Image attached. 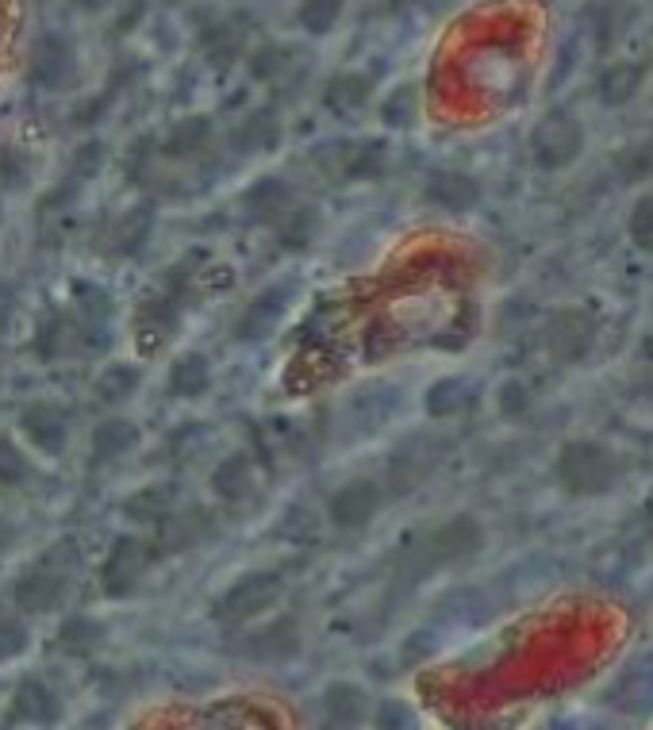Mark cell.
<instances>
[{"label": "cell", "mask_w": 653, "mask_h": 730, "mask_svg": "<svg viewBox=\"0 0 653 730\" xmlns=\"http://www.w3.org/2000/svg\"><path fill=\"white\" fill-rule=\"evenodd\" d=\"M593 634L577 627H557L527 642L500 650L496 662L469 665L434 681L431 708L457 730H508L527 708H534L542 688L569 677H585L593 657Z\"/></svg>", "instance_id": "1"}, {"label": "cell", "mask_w": 653, "mask_h": 730, "mask_svg": "<svg viewBox=\"0 0 653 730\" xmlns=\"http://www.w3.org/2000/svg\"><path fill=\"white\" fill-rule=\"evenodd\" d=\"M81 554H77L74 539H58L54 546H46L43 554H35L31 562L20 565V573L12 577V604L20 616H58L66 608L69 593H74V577Z\"/></svg>", "instance_id": "2"}, {"label": "cell", "mask_w": 653, "mask_h": 730, "mask_svg": "<svg viewBox=\"0 0 653 730\" xmlns=\"http://www.w3.org/2000/svg\"><path fill=\"white\" fill-rule=\"evenodd\" d=\"M554 477L577 500H596V496H608L611 488L623 477V465L611 454L604 442L596 439H573L557 450L554 457Z\"/></svg>", "instance_id": "3"}, {"label": "cell", "mask_w": 653, "mask_h": 730, "mask_svg": "<svg viewBox=\"0 0 653 730\" xmlns=\"http://www.w3.org/2000/svg\"><path fill=\"white\" fill-rule=\"evenodd\" d=\"M154 562H158L154 542L139 539V534H120L112 542V550H108L104 569H100V593L112 596V600H123V596H131L143 585Z\"/></svg>", "instance_id": "4"}, {"label": "cell", "mask_w": 653, "mask_h": 730, "mask_svg": "<svg viewBox=\"0 0 653 730\" xmlns=\"http://www.w3.org/2000/svg\"><path fill=\"white\" fill-rule=\"evenodd\" d=\"M8 719L27 730H51L66 719V696L58 693V685H54L51 677L27 673V677H20V685L12 688Z\"/></svg>", "instance_id": "5"}, {"label": "cell", "mask_w": 653, "mask_h": 730, "mask_svg": "<svg viewBox=\"0 0 653 730\" xmlns=\"http://www.w3.org/2000/svg\"><path fill=\"white\" fill-rule=\"evenodd\" d=\"M580 151H585V128L569 112H550L531 131V158L546 174L569 169L580 158Z\"/></svg>", "instance_id": "6"}, {"label": "cell", "mask_w": 653, "mask_h": 730, "mask_svg": "<svg viewBox=\"0 0 653 730\" xmlns=\"http://www.w3.org/2000/svg\"><path fill=\"white\" fill-rule=\"evenodd\" d=\"M596 346V320L588 308H562L546 323V351L557 365H580Z\"/></svg>", "instance_id": "7"}, {"label": "cell", "mask_w": 653, "mask_h": 730, "mask_svg": "<svg viewBox=\"0 0 653 730\" xmlns=\"http://www.w3.org/2000/svg\"><path fill=\"white\" fill-rule=\"evenodd\" d=\"M20 434L27 446H35L43 457H62L69 450V411L58 400H31L15 416Z\"/></svg>", "instance_id": "8"}, {"label": "cell", "mask_w": 653, "mask_h": 730, "mask_svg": "<svg viewBox=\"0 0 653 730\" xmlns=\"http://www.w3.org/2000/svg\"><path fill=\"white\" fill-rule=\"evenodd\" d=\"M292 292H297V289H292V281L262 289L258 297H254L251 305L243 308V316L235 320V339H239V343H262V339L274 335L277 323H281V316H285V308H289Z\"/></svg>", "instance_id": "9"}, {"label": "cell", "mask_w": 653, "mask_h": 730, "mask_svg": "<svg viewBox=\"0 0 653 730\" xmlns=\"http://www.w3.org/2000/svg\"><path fill=\"white\" fill-rule=\"evenodd\" d=\"M380 511V485L373 477H354L342 488H334L331 504H326V516L342 531H357Z\"/></svg>", "instance_id": "10"}, {"label": "cell", "mask_w": 653, "mask_h": 730, "mask_svg": "<svg viewBox=\"0 0 653 730\" xmlns=\"http://www.w3.org/2000/svg\"><path fill=\"white\" fill-rule=\"evenodd\" d=\"M485 542V531L473 516H454L439 527V531L427 534L423 554L431 565H446V562H462V557H473Z\"/></svg>", "instance_id": "11"}, {"label": "cell", "mask_w": 653, "mask_h": 730, "mask_svg": "<svg viewBox=\"0 0 653 730\" xmlns=\"http://www.w3.org/2000/svg\"><path fill=\"white\" fill-rule=\"evenodd\" d=\"M423 197L431 200L439 212L462 215L480 204V185L473 181L469 174H462V169H434V174L427 177Z\"/></svg>", "instance_id": "12"}, {"label": "cell", "mask_w": 653, "mask_h": 730, "mask_svg": "<svg viewBox=\"0 0 653 730\" xmlns=\"http://www.w3.org/2000/svg\"><path fill=\"white\" fill-rule=\"evenodd\" d=\"M139 442H143V431H139L131 419L108 416V419H100V423L92 427L89 457H92V465H112V462H120V457H128Z\"/></svg>", "instance_id": "13"}, {"label": "cell", "mask_w": 653, "mask_h": 730, "mask_svg": "<svg viewBox=\"0 0 653 730\" xmlns=\"http://www.w3.org/2000/svg\"><path fill=\"white\" fill-rule=\"evenodd\" d=\"M243 208L254 223H281L297 208V197H292L289 181H281V177H258L243 192Z\"/></svg>", "instance_id": "14"}, {"label": "cell", "mask_w": 653, "mask_h": 730, "mask_svg": "<svg viewBox=\"0 0 653 730\" xmlns=\"http://www.w3.org/2000/svg\"><path fill=\"white\" fill-rule=\"evenodd\" d=\"M177 511V485L174 480H151V485L135 488V493L123 500V516L131 523H151L162 527Z\"/></svg>", "instance_id": "15"}, {"label": "cell", "mask_w": 653, "mask_h": 730, "mask_svg": "<svg viewBox=\"0 0 653 730\" xmlns=\"http://www.w3.org/2000/svg\"><path fill=\"white\" fill-rule=\"evenodd\" d=\"M277 573H254V577H243L220 604H215V616L220 619H246L258 608H266L277 596Z\"/></svg>", "instance_id": "16"}, {"label": "cell", "mask_w": 653, "mask_h": 730, "mask_svg": "<svg viewBox=\"0 0 653 730\" xmlns=\"http://www.w3.org/2000/svg\"><path fill=\"white\" fill-rule=\"evenodd\" d=\"M69 354H81V331H77V316L51 312L35 331V358L38 362H62Z\"/></svg>", "instance_id": "17"}, {"label": "cell", "mask_w": 653, "mask_h": 730, "mask_svg": "<svg viewBox=\"0 0 653 730\" xmlns=\"http://www.w3.org/2000/svg\"><path fill=\"white\" fill-rule=\"evenodd\" d=\"M169 396L177 400H197L212 388V362L204 358L200 351H185L177 354L174 365H169V377H166Z\"/></svg>", "instance_id": "18"}, {"label": "cell", "mask_w": 653, "mask_h": 730, "mask_svg": "<svg viewBox=\"0 0 653 730\" xmlns=\"http://www.w3.org/2000/svg\"><path fill=\"white\" fill-rule=\"evenodd\" d=\"M212 493L220 496L223 504L251 500V493H254V462H251V454L235 450V454L223 457V462L212 469Z\"/></svg>", "instance_id": "19"}, {"label": "cell", "mask_w": 653, "mask_h": 730, "mask_svg": "<svg viewBox=\"0 0 653 730\" xmlns=\"http://www.w3.org/2000/svg\"><path fill=\"white\" fill-rule=\"evenodd\" d=\"M473 400H477V385L465 377H439L423 392V408H427V416H434V419L462 416V411L473 408Z\"/></svg>", "instance_id": "20"}, {"label": "cell", "mask_w": 653, "mask_h": 730, "mask_svg": "<svg viewBox=\"0 0 653 730\" xmlns=\"http://www.w3.org/2000/svg\"><path fill=\"white\" fill-rule=\"evenodd\" d=\"M139 385H143V369L131 362H112L100 369V377L92 380V396H97L100 403H108V408H115V403L131 400V396L139 392Z\"/></svg>", "instance_id": "21"}, {"label": "cell", "mask_w": 653, "mask_h": 730, "mask_svg": "<svg viewBox=\"0 0 653 730\" xmlns=\"http://www.w3.org/2000/svg\"><path fill=\"white\" fill-rule=\"evenodd\" d=\"M385 143H373V139H365V143H346L339 154V177H346V181H369V177H380L385 174Z\"/></svg>", "instance_id": "22"}, {"label": "cell", "mask_w": 653, "mask_h": 730, "mask_svg": "<svg viewBox=\"0 0 653 730\" xmlns=\"http://www.w3.org/2000/svg\"><path fill=\"white\" fill-rule=\"evenodd\" d=\"M277 143H281V123L274 120V112L246 115L235 128V135H231V146H235L239 154H266V151H274Z\"/></svg>", "instance_id": "23"}, {"label": "cell", "mask_w": 653, "mask_h": 730, "mask_svg": "<svg viewBox=\"0 0 653 730\" xmlns=\"http://www.w3.org/2000/svg\"><path fill=\"white\" fill-rule=\"evenodd\" d=\"M58 650L66 657H89L92 650L104 642V627L97 623L92 616H69L58 623V634H54Z\"/></svg>", "instance_id": "24"}, {"label": "cell", "mask_w": 653, "mask_h": 730, "mask_svg": "<svg viewBox=\"0 0 653 730\" xmlns=\"http://www.w3.org/2000/svg\"><path fill=\"white\" fill-rule=\"evenodd\" d=\"M212 139V120L208 115H189V120L174 123V131L166 135V158H192L204 151V143Z\"/></svg>", "instance_id": "25"}, {"label": "cell", "mask_w": 653, "mask_h": 730, "mask_svg": "<svg viewBox=\"0 0 653 730\" xmlns=\"http://www.w3.org/2000/svg\"><path fill=\"white\" fill-rule=\"evenodd\" d=\"M616 177L623 185H646L653 181V139H634L623 151H616Z\"/></svg>", "instance_id": "26"}, {"label": "cell", "mask_w": 653, "mask_h": 730, "mask_svg": "<svg viewBox=\"0 0 653 730\" xmlns=\"http://www.w3.org/2000/svg\"><path fill=\"white\" fill-rule=\"evenodd\" d=\"M316 231H320V212H316V208H292V212L277 223V243H281L285 251H305V246H312Z\"/></svg>", "instance_id": "27"}, {"label": "cell", "mask_w": 653, "mask_h": 730, "mask_svg": "<svg viewBox=\"0 0 653 730\" xmlns=\"http://www.w3.org/2000/svg\"><path fill=\"white\" fill-rule=\"evenodd\" d=\"M35 480V462L20 450V442L0 434V488H27Z\"/></svg>", "instance_id": "28"}, {"label": "cell", "mask_w": 653, "mask_h": 730, "mask_svg": "<svg viewBox=\"0 0 653 730\" xmlns=\"http://www.w3.org/2000/svg\"><path fill=\"white\" fill-rule=\"evenodd\" d=\"M69 74V51L62 38H51V43H43V51L35 54V62H31V77H35L38 85H46V89H58L62 81H66Z\"/></svg>", "instance_id": "29"}, {"label": "cell", "mask_w": 653, "mask_h": 730, "mask_svg": "<svg viewBox=\"0 0 653 730\" xmlns=\"http://www.w3.org/2000/svg\"><path fill=\"white\" fill-rule=\"evenodd\" d=\"M38 166L23 146H4L0 151V192H20L35 181Z\"/></svg>", "instance_id": "30"}, {"label": "cell", "mask_w": 653, "mask_h": 730, "mask_svg": "<svg viewBox=\"0 0 653 730\" xmlns=\"http://www.w3.org/2000/svg\"><path fill=\"white\" fill-rule=\"evenodd\" d=\"M642 85V69L639 66H611L608 74L600 77V100L604 104H627V100L639 92Z\"/></svg>", "instance_id": "31"}, {"label": "cell", "mask_w": 653, "mask_h": 730, "mask_svg": "<svg viewBox=\"0 0 653 730\" xmlns=\"http://www.w3.org/2000/svg\"><path fill=\"white\" fill-rule=\"evenodd\" d=\"M74 305H77V320L85 323H112L115 305L100 285H74Z\"/></svg>", "instance_id": "32"}, {"label": "cell", "mask_w": 653, "mask_h": 730, "mask_svg": "<svg viewBox=\"0 0 653 730\" xmlns=\"http://www.w3.org/2000/svg\"><path fill=\"white\" fill-rule=\"evenodd\" d=\"M151 228H154L151 208H135V212H128L120 223H115V251L120 254L143 251V243L151 239Z\"/></svg>", "instance_id": "33"}, {"label": "cell", "mask_w": 653, "mask_h": 730, "mask_svg": "<svg viewBox=\"0 0 653 730\" xmlns=\"http://www.w3.org/2000/svg\"><path fill=\"white\" fill-rule=\"evenodd\" d=\"M212 523L208 519V511L200 508H189L185 516H169L166 523H162V534H166V546H189V542H197L200 534H204V527Z\"/></svg>", "instance_id": "34"}, {"label": "cell", "mask_w": 653, "mask_h": 730, "mask_svg": "<svg viewBox=\"0 0 653 730\" xmlns=\"http://www.w3.org/2000/svg\"><path fill=\"white\" fill-rule=\"evenodd\" d=\"M27 646H31L27 623H23L20 616H12V611L0 608V665H8L20 654H27Z\"/></svg>", "instance_id": "35"}, {"label": "cell", "mask_w": 653, "mask_h": 730, "mask_svg": "<svg viewBox=\"0 0 653 730\" xmlns=\"http://www.w3.org/2000/svg\"><path fill=\"white\" fill-rule=\"evenodd\" d=\"M365 92H369L365 77L342 74V77H334V81L326 85V104H331L334 112H354V108L365 104Z\"/></svg>", "instance_id": "36"}, {"label": "cell", "mask_w": 653, "mask_h": 730, "mask_svg": "<svg viewBox=\"0 0 653 730\" xmlns=\"http://www.w3.org/2000/svg\"><path fill=\"white\" fill-rule=\"evenodd\" d=\"M416 112H419V104H416V89H411V85L392 89L385 104H380V120H385L388 128H411V123H416Z\"/></svg>", "instance_id": "37"}, {"label": "cell", "mask_w": 653, "mask_h": 730, "mask_svg": "<svg viewBox=\"0 0 653 730\" xmlns=\"http://www.w3.org/2000/svg\"><path fill=\"white\" fill-rule=\"evenodd\" d=\"M496 408H500L503 419H523L527 411H531V388H527V380L519 377H508L500 388H496Z\"/></svg>", "instance_id": "38"}, {"label": "cell", "mask_w": 653, "mask_h": 730, "mask_svg": "<svg viewBox=\"0 0 653 730\" xmlns=\"http://www.w3.org/2000/svg\"><path fill=\"white\" fill-rule=\"evenodd\" d=\"M104 162H108V154H104V143L100 139H89V143H81L74 151V158H69V174L74 177H81L85 185L92 181V177L104 169Z\"/></svg>", "instance_id": "39"}, {"label": "cell", "mask_w": 653, "mask_h": 730, "mask_svg": "<svg viewBox=\"0 0 653 730\" xmlns=\"http://www.w3.org/2000/svg\"><path fill=\"white\" fill-rule=\"evenodd\" d=\"M631 239L642 251H653V189L631 208Z\"/></svg>", "instance_id": "40"}, {"label": "cell", "mask_w": 653, "mask_h": 730, "mask_svg": "<svg viewBox=\"0 0 653 730\" xmlns=\"http://www.w3.org/2000/svg\"><path fill=\"white\" fill-rule=\"evenodd\" d=\"M339 15V0H305V23L312 31H326Z\"/></svg>", "instance_id": "41"}, {"label": "cell", "mask_w": 653, "mask_h": 730, "mask_svg": "<svg viewBox=\"0 0 653 730\" xmlns=\"http://www.w3.org/2000/svg\"><path fill=\"white\" fill-rule=\"evenodd\" d=\"M15 308H20V297H15V289L8 281H0V339H4L8 328H12Z\"/></svg>", "instance_id": "42"}, {"label": "cell", "mask_w": 653, "mask_h": 730, "mask_svg": "<svg viewBox=\"0 0 653 730\" xmlns=\"http://www.w3.org/2000/svg\"><path fill=\"white\" fill-rule=\"evenodd\" d=\"M15 542H20V531H15L12 523H8L4 516H0V562H4L8 554L15 550Z\"/></svg>", "instance_id": "43"}]
</instances>
